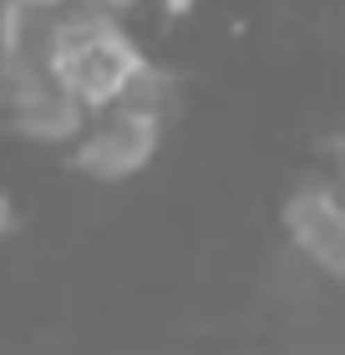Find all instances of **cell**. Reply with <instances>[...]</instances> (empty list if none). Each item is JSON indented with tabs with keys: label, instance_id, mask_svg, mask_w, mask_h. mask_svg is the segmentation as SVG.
<instances>
[{
	"label": "cell",
	"instance_id": "6da1fadb",
	"mask_svg": "<svg viewBox=\"0 0 345 355\" xmlns=\"http://www.w3.org/2000/svg\"><path fill=\"white\" fill-rule=\"evenodd\" d=\"M142 67L147 56L127 36L122 15H67L51 36V76L76 96L87 117L117 102Z\"/></svg>",
	"mask_w": 345,
	"mask_h": 355
},
{
	"label": "cell",
	"instance_id": "7a4b0ae2",
	"mask_svg": "<svg viewBox=\"0 0 345 355\" xmlns=\"http://www.w3.org/2000/svg\"><path fill=\"white\" fill-rule=\"evenodd\" d=\"M162 122L158 112L133 107V102H112L102 112H92L81 122V132L71 137V163L96 178V183H117V178H133L153 163L158 142H162Z\"/></svg>",
	"mask_w": 345,
	"mask_h": 355
},
{
	"label": "cell",
	"instance_id": "3957f363",
	"mask_svg": "<svg viewBox=\"0 0 345 355\" xmlns=\"http://www.w3.org/2000/svg\"><path fill=\"white\" fill-rule=\"evenodd\" d=\"M285 234L310 269L345 279V198L340 193L320 188L315 178L305 188H294L285 203Z\"/></svg>",
	"mask_w": 345,
	"mask_h": 355
},
{
	"label": "cell",
	"instance_id": "277c9868",
	"mask_svg": "<svg viewBox=\"0 0 345 355\" xmlns=\"http://www.w3.org/2000/svg\"><path fill=\"white\" fill-rule=\"evenodd\" d=\"M315 183L345 198V137H335V142L320 148V178H315Z\"/></svg>",
	"mask_w": 345,
	"mask_h": 355
},
{
	"label": "cell",
	"instance_id": "5b68a950",
	"mask_svg": "<svg viewBox=\"0 0 345 355\" xmlns=\"http://www.w3.org/2000/svg\"><path fill=\"white\" fill-rule=\"evenodd\" d=\"M6 223H10V208H6V198H0V234H6Z\"/></svg>",
	"mask_w": 345,
	"mask_h": 355
}]
</instances>
